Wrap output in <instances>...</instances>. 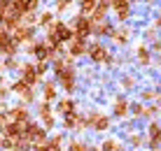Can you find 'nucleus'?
<instances>
[{"label": "nucleus", "mask_w": 161, "mask_h": 151, "mask_svg": "<svg viewBox=\"0 0 161 151\" xmlns=\"http://www.w3.org/2000/svg\"><path fill=\"white\" fill-rule=\"evenodd\" d=\"M86 54L91 56V60H96V63H112V60H110L112 56L108 54V49H105L101 42H93L91 47H86Z\"/></svg>", "instance_id": "f257e3e1"}, {"label": "nucleus", "mask_w": 161, "mask_h": 151, "mask_svg": "<svg viewBox=\"0 0 161 151\" xmlns=\"http://www.w3.org/2000/svg\"><path fill=\"white\" fill-rule=\"evenodd\" d=\"M24 139H28V142H35V144H40L47 139V133H44V128L40 126H35V123H26V130H24Z\"/></svg>", "instance_id": "f03ea898"}, {"label": "nucleus", "mask_w": 161, "mask_h": 151, "mask_svg": "<svg viewBox=\"0 0 161 151\" xmlns=\"http://www.w3.org/2000/svg\"><path fill=\"white\" fill-rule=\"evenodd\" d=\"M91 26H93L91 19L80 16V19L75 21V33H73V37H75V40H86V37L91 35Z\"/></svg>", "instance_id": "7ed1b4c3"}, {"label": "nucleus", "mask_w": 161, "mask_h": 151, "mask_svg": "<svg viewBox=\"0 0 161 151\" xmlns=\"http://www.w3.org/2000/svg\"><path fill=\"white\" fill-rule=\"evenodd\" d=\"M49 30L56 35L58 42H70L73 40V28H68L63 21H54V26H49Z\"/></svg>", "instance_id": "20e7f679"}, {"label": "nucleus", "mask_w": 161, "mask_h": 151, "mask_svg": "<svg viewBox=\"0 0 161 151\" xmlns=\"http://www.w3.org/2000/svg\"><path fill=\"white\" fill-rule=\"evenodd\" d=\"M33 37V26H26V23H21L16 30H12V42L14 44H21V42H28Z\"/></svg>", "instance_id": "39448f33"}, {"label": "nucleus", "mask_w": 161, "mask_h": 151, "mask_svg": "<svg viewBox=\"0 0 161 151\" xmlns=\"http://www.w3.org/2000/svg\"><path fill=\"white\" fill-rule=\"evenodd\" d=\"M58 79H61V84H63L65 91L73 93V88H75V70H73V65H68L65 70H61L58 72Z\"/></svg>", "instance_id": "423d86ee"}, {"label": "nucleus", "mask_w": 161, "mask_h": 151, "mask_svg": "<svg viewBox=\"0 0 161 151\" xmlns=\"http://www.w3.org/2000/svg\"><path fill=\"white\" fill-rule=\"evenodd\" d=\"M21 81L28 84V86H33V84L40 81V75L35 72V65H24V77H21Z\"/></svg>", "instance_id": "0eeeda50"}, {"label": "nucleus", "mask_w": 161, "mask_h": 151, "mask_svg": "<svg viewBox=\"0 0 161 151\" xmlns=\"http://www.w3.org/2000/svg\"><path fill=\"white\" fill-rule=\"evenodd\" d=\"M108 9H110V5H108V3H96V7L91 9V21H93V23L103 21V19H105V14H108Z\"/></svg>", "instance_id": "6e6552de"}, {"label": "nucleus", "mask_w": 161, "mask_h": 151, "mask_svg": "<svg viewBox=\"0 0 161 151\" xmlns=\"http://www.w3.org/2000/svg\"><path fill=\"white\" fill-rule=\"evenodd\" d=\"M9 116H12V121H16V123H26V121L31 119L26 107H14V109H9Z\"/></svg>", "instance_id": "1a4fd4ad"}, {"label": "nucleus", "mask_w": 161, "mask_h": 151, "mask_svg": "<svg viewBox=\"0 0 161 151\" xmlns=\"http://www.w3.org/2000/svg\"><path fill=\"white\" fill-rule=\"evenodd\" d=\"M86 51V44H84V40H70V56H73V58H77V56H82Z\"/></svg>", "instance_id": "9d476101"}, {"label": "nucleus", "mask_w": 161, "mask_h": 151, "mask_svg": "<svg viewBox=\"0 0 161 151\" xmlns=\"http://www.w3.org/2000/svg\"><path fill=\"white\" fill-rule=\"evenodd\" d=\"M114 114H117V116H126V114H129V102H126V98H117V100H114Z\"/></svg>", "instance_id": "9b49d317"}, {"label": "nucleus", "mask_w": 161, "mask_h": 151, "mask_svg": "<svg viewBox=\"0 0 161 151\" xmlns=\"http://www.w3.org/2000/svg\"><path fill=\"white\" fill-rule=\"evenodd\" d=\"M40 116H42V121H44V128H54V116H52V112H49V105L47 102L40 107Z\"/></svg>", "instance_id": "f8f14e48"}, {"label": "nucleus", "mask_w": 161, "mask_h": 151, "mask_svg": "<svg viewBox=\"0 0 161 151\" xmlns=\"http://www.w3.org/2000/svg\"><path fill=\"white\" fill-rule=\"evenodd\" d=\"M73 112H75V102H73V100H61V102H58V114L68 116V114H73Z\"/></svg>", "instance_id": "ddd939ff"}, {"label": "nucleus", "mask_w": 161, "mask_h": 151, "mask_svg": "<svg viewBox=\"0 0 161 151\" xmlns=\"http://www.w3.org/2000/svg\"><path fill=\"white\" fill-rule=\"evenodd\" d=\"M110 35H112V37H114V40H117L119 44H124L126 40H129V28H119V30H112Z\"/></svg>", "instance_id": "4468645a"}, {"label": "nucleus", "mask_w": 161, "mask_h": 151, "mask_svg": "<svg viewBox=\"0 0 161 151\" xmlns=\"http://www.w3.org/2000/svg\"><path fill=\"white\" fill-rule=\"evenodd\" d=\"M44 47H47L44 42H31L28 44V54H37V56H40L44 51Z\"/></svg>", "instance_id": "2eb2a0df"}, {"label": "nucleus", "mask_w": 161, "mask_h": 151, "mask_svg": "<svg viewBox=\"0 0 161 151\" xmlns=\"http://www.w3.org/2000/svg\"><path fill=\"white\" fill-rule=\"evenodd\" d=\"M54 96H56V86L52 81H47L44 84V100H54Z\"/></svg>", "instance_id": "dca6fc26"}, {"label": "nucleus", "mask_w": 161, "mask_h": 151, "mask_svg": "<svg viewBox=\"0 0 161 151\" xmlns=\"http://www.w3.org/2000/svg\"><path fill=\"white\" fill-rule=\"evenodd\" d=\"M138 58H140V63H149V51H147V47L145 44H140V47H138Z\"/></svg>", "instance_id": "f3484780"}, {"label": "nucleus", "mask_w": 161, "mask_h": 151, "mask_svg": "<svg viewBox=\"0 0 161 151\" xmlns=\"http://www.w3.org/2000/svg\"><path fill=\"white\" fill-rule=\"evenodd\" d=\"M52 60H54V70H56V75H58L61 70H65V68L70 65V63H68L65 58H52Z\"/></svg>", "instance_id": "a211bd4d"}, {"label": "nucleus", "mask_w": 161, "mask_h": 151, "mask_svg": "<svg viewBox=\"0 0 161 151\" xmlns=\"http://www.w3.org/2000/svg\"><path fill=\"white\" fill-rule=\"evenodd\" d=\"M26 88H28V84H24L21 79H16V81L12 84V91H14V93H24Z\"/></svg>", "instance_id": "6ab92c4d"}, {"label": "nucleus", "mask_w": 161, "mask_h": 151, "mask_svg": "<svg viewBox=\"0 0 161 151\" xmlns=\"http://www.w3.org/2000/svg\"><path fill=\"white\" fill-rule=\"evenodd\" d=\"M117 16H119V21H126V19H129V5L117 7Z\"/></svg>", "instance_id": "aec40b11"}, {"label": "nucleus", "mask_w": 161, "mask_h": 151, "mask_svg": "<svg viewBox=\"0 0 161 151\" xmlns=\"http://www.w3.org/2000/svg\"><path fill=\"white\" fill-rule=\"evenodd\" d=\"M119 149V144L114 142V139H108V142L103 144V151H117Z\"/></svg>", "instance_id": "412c9836"}, {"label": "nucleus", "mask_w": 161, "mask_h": 151, "mask_svg": "<svg viewBox=\"0 0 161 151\" xmlns=\"http://www.w3.org/2000/svg\"><path fill=\"white\" fill-rule=\"evenodd\" d=\"M37 5H40V0H26V14H28V12H35Z\"/></svg>", "instance_id": "4be33fe9"}, {"label": "nucleus", "mask_w": 161, "mask_h": 151, "mask_svg": "<svg viewBox=\"0 0 161 151\" xmlns=\"http://www.w3.org/2000/svg\"><path fill=\"white\" fill-rule=\"evenodd\" d=\"M68 151H86V147H84V144H82V142H70Z\"/></svg>", "instance_id": "5701e85b"}, {"label": "nucleus", "mask_w": 161, "mask_h": 151, "mask_svg": "<svg viewBox=\"0 0 161 151\" xmlns=\"http://www.w3.org/2000/svg\"><path fill=\"white\" fill-rule=\"evenodd\" d=\"M35 72H37V75L42 77L44 72H47V63H44V60H40V63H37V70H35Z\"/></svg>", "instance_id": "b1692460"}, {"label": "nucleus", "mask_w": 161, "mask_h": 151, "mask_svg": "<svg viewBox=\"0 0 161 151\" xmlns=\"http://www.w3.org/2000/svg\"><path fill=\"white\" fill-rule=\"evenodd\" d=\"M21 98H24V100H26V102H31V100H33V91H31V86H28V88H26V91H24V93H21Z\"/></svg>", "instance_id": "393cba45"}, {"label": "nucleus", "mask_w": 161, "mask_h": 151, "mask_svg": "<svg viewBox=\"0 0 161 151\" xmlns=\"http://www.w3.org/2000/svg\"><path fill=\"white\" fill-rule=\"evenodd\" d=\"M149 137H159V126H157V123L149 126Z\"/></svg>", "instance_id": "a878e982"}, {"label": "nucleus", "mask_w": 161, "mask_h": 151, "mask_svg": "<svg viewBox=\"0 0 161 151\" xmlns=\"http://www.w3.org/2000/svg\"><path fill=\"white\" fill-rule=\"evenodd\" d=\"M49 21H52V12H47V14H42V19H40V23H42V26H49Z\"/></svg>", "instance_id": "bb28decb"}, {"label": "nucleus", "mask_w": 161, "mask_h": 151, "mask_svg": "<svg viewBox=\"0 0 161 151\" xmlns=\"http://www.w3.org/2000/svg\"><path fill=\"white\" fill-rule=\"evenodd\" d=\"M142 98H145V100H154V98H157V91H145Z\"/></svg>", "instance_id": "cd10ccee"}, {"label": "nucleus", "mask_w": 161, "mask_h": 151, "mask_svg": "<svg viewBox=\"0 0 161 151\" xmlns=\"http://www.w3.org/2000/svg\"><path fill=\"white\" fill-rule=\"evenodd\" d=\"M70 0H58V12H63V9H68Z\"/></svg>", "instance_id": "c85d7f7f"}, {"label": "nucleus", "mask_w": 161, "mask_h": 151, "mask_svg": "<svg viewBox=\"0 0 161 151\" xmlns=\"http://www.w3.org/2000/svg\"><path fill=\"white\" fill-rule=\"evenodd\" d=\"M16 65H19V63H16V60H12V58L5 60V68H16Z\"/></svg>", "instance_id": "c756f323"}, {"label": "nucleus", "mask_w": 161, "mask_h": 151, "mask_svg": "<svg viewBox=\"0 0 161 151\" xmlns=\"http://www.w3.org/2000/svg\"><path fill=\"white\" fill-rule=\"evenodd\" d=\"M35 151H49V147L44 142H40V144H35Z\"/></svg>", "instance_id": "7c9ffc66"}, {"label": "nucleus", "mask_w": 161, "mask_h": 151, "mask_svg": "<svg viewBox=\"0 0 161 151\" xmlns=\"http://www.w3.org/2000/svg\"><path fill=\"white\" fill-rule=\"evenodd\" d=\"M124 86H129V88L133 86V79H131V77H126V79H124Z\"/></svg>", "instance_id": "2f4dec72"}, {"label": "nucleus", "mask_w": 161, "mask_h": 151, "mask_svg": "<svg viewBox=\"0 0 161 151\" xmlns=\"http://www.w3.org/2000/svg\"><path fill=\"white\" fill-rule=\"evenodd\" d=\"M0 123H7V116L5 114H0Z\"/></svg>", "instance_id": "473e14b6"}, {"label": "nucleus", "mask_w": 161, "mask_h": 151, "mask_svg": "<svg viewBox=\"0 0 161 151\" xmlns=\"http://www.w3.org/2000/svg\"><path fill=\"white\" fill-rule=\"evenodd\" d=\"M147 3H152V0H147Z\"/></svg>", "instance_id": "72a5a7b5"}]
</instances>
